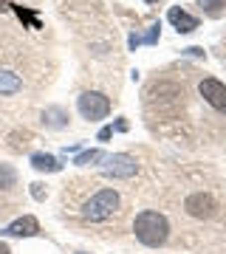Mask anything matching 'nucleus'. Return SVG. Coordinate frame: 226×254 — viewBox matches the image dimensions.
Returning <instances> with one entry per match:
<instances>
[{
    "label": "nucleus",
    "mask_w": 226,
    "mask_h": 254,
    "mask_svg": "<svg viewBox=\"0 0 226 254\" xmlns=\"http://www.w3.org/2000/svg\"><path fill=\"white\" fill-rule=\"evenodd\" d=\"M133 232H136V237H139V243L155 249V246H161L164 240H167V235H170V223H167V218H164L161 212L145 209V212L136 215Z\"/></svg>",
    "instance_id": "nucleus-1"
},
{
    "label": "nucleus",
    "mask_w": 226,
    "mask_h": 254,
    "mask_svg": "<svg viewBox=\"0 0 226 254\" xmlns=\"http://www.w3.org/2000/svg\"><path fill=\"white\" fill-rule=\"evenodd\" d=\"M116 209H119V195H116V190H99L93 198L85 200L82 215H85L88 220H105V218H110Z\"/></svg>",
    "instance_id": "nucleus-2"
},
{
    "label": "nucleus",
    "mask_w": 226,
    "mask_h": 254,
    "mask_svg": "<svg viewBox=\"0 0 226 254\" xmlns=\"http://www.w3.org/2000/svg\"><path fill=\"white\" fill-rule=\"evenodd\" d=\"M108 110H110V102L108 96H102V93H82L79 96V113L85 119H90V122H96V119H105L108 116Z\"/></svg>",
    "instance_id": "nucleus-3"
},
{
    "label": "nucleus",
    "mask_w": 226,
    "mask_h": 254,
    "mask_svg": "<svg viewBox=\"0 0 226 254\" xmlns=\"http://www.w3.org/2000/svg\"><path fill=\"white\" fill-rule=\"evenodd\" d=\"M136 170H139V164L130 155H125V153L105 155V173L113 175V178H133Z\"/></svg>",
    "instance_id": "nucleus-4"
},
{
    "label": "nucleus",
    "mask_w": 226,
    "mask_h": 254,
    "mask_svg": "<svg viewBox=\"0 0 226 254\" xmlns=\"http://www.w3.org/2000/svg\"><path fill=\"white\" fill-rule=\"evenodd\" d=\"M201 96H204V102H209L215 110L226 113V85H224V82L207 76V79L201 82Z\"/></svg>",
    "instance_id": "nucleus-5"
},
{
    "label": "nucleus",
    "mask_w": 226,
    "mask_h": 254,
    "mask_svg": "<svg viewBox=\"0 0 226 254\" xmlns=\"http://www.w3.org/2000/svg\"><path fill=\"white\" fill-rule=\"evenodd\" d=\"M37 232H40V223H37V218H31V215L17 218L14 223H9V226L3 229V235H9V237H34Z\"/></svg>",
    "instance_id": "nucleus-6"
},
{
    "label": "nucleus",
    "mask_w": 226,
    "mask_h": 254,
    "mask_svg": "<svg viewBox=\"0 0 226 254\" xmlns=\"http://www.w3.org/2000/svg\"><path fill=\"white\" fill-rule=\"evenodd\" d=\"M167 17H170V23L178 28L181 34H190V31H195V28H198V20L192 17V14H187L184 9H178V6H175V9H170V14H167Z\"/></svg>",
    "instance_id": "nucleus-7"
},
{
    "label": "nucleus",
    "mask_w": 226,
    "mask_h": 254,
    "mask_svg": "<svg viewBox=\"0 0 226 254\" xmlns=\"http://www.w3.org/2000/svg\"><path fill=\"white\" fill-rule=\"evenodd\" d=\"M212 209H215V203H212L209 195H192V198H187V212L195 215V218H209Z\"/></svg>",
    "instance_id": "nucleus-8"
},
{
    "label": "nucleus",
    "mask_w": 226,
    "mask_h": 254,
    "mask_svg": "<svg viewBox=\"0 0 226 254\" xmlns=\"http://www.w3.org/2000/svg\"><path fill=\"white\" fill-rule=\"evenodd\" d=\"M31 167L40 170V173H57V170H60V164H57L54 155H45V153H34V155H31Z\"/></svg>",
    "instance_id": "nucleus-9"
},
{
    "label": "nucleus",
    "mask_w": 226,
    "mask_h": 254,
    "mask_svg": "<svg viewBox=\"0 0 226 254\" xmlns=\"http://www.w3.org/2000/svg\"><path fill=\"white\" fill-rule=\"evenodd\" d=\"M20 88H23V82H20L17 73L0 71V93H17Z\"/></svg>",
    "instance_id": "nucleus-10"
},
{
    "label": "nucleus",
    "mask_w": 226,
    "mask_h": 254,
    "mask_svg": "<svg viewBox=\"0 0 226 254\" xmlns=\"http://www.w3.org/2000/svg\"><path fill=\"white\" fill-rule=\"evenodd\" d=\"M198 6L207 11L209 17H221L226 9V0H198Z\"/></svg>",
    "instance_id": "nucleus-11"
},
{
    "label": "nucleus",
    "mask_w": 226,
    "mask_h": 254,
    "mask_svg": "<svg viewBox=\"0 0 226 254\" xmlns=\"http://www.w3.org/2000/svg\"><path fill=\"white\" fill-rule=\"evenodd\" d=\"M96 161H105V153L102 150H88V153L76 155V164H96Z\"/></svg>",
    "instance_id": "nucleus-12"
},
{
    "label": "nucleus",
    "mask_w": 226,
    "mask_h": 254,
    "mask_svg": "<svg viewBox=\"0 0 226 254\" xmlns=\"http://www.w3.org/2000/svg\"><path fill=\"white\" fill-rule=\"evenodd\" d=\"M14 184V170H11L9 164H0V190H6Z\"/></svg>",
    "instance_id": "nucleus-13"
},
{
    "label": "nucleus",
    "mask_w": 226,
    "mask_h": 254,
    "mask_svg": "<svg viewBox=\"0 0 226 254\" xmlns=\"http://www.w3.org/2000/svg\"><path fill=\"white\" fill-rule=\"evenodd\" d=\"M31 195H34L37 200H43V198H45V192H43V184H31Z\"/></svg>",
    "instance_id": "nucleus-14"
},
{
    "label": "nucleus",
    "mask_w": 226,
    "mask_h": 254,
    "mask_svg": "<svg viewBox=\"0 0 226 254\" xmlns=\"http://www.w3.org/2000/svg\"><path fill=\"white\" fill-rule=\"evenodd\" d=\"M155 37H158V26H153V28H150V34L145 37V43H155Z\"/></svg>",
    "instance_id": "nucleus-15"
},
{
    "label": "nucleus",
    "mask_w": 226,
    "mask_h": 254,
    "mask_svg": "<svg viewBox=\"0 0 226 254\" xmlns=\"http://www.w3.org/2000/svg\"><path fill=\"white\" fill-rule=\"evenodd\" d=\"M110 133H113V130H110V127H105V130L99 133V138H102V141H108V138H110Z\"/></svg>",
    "instance_id": "nucleus-16"
},
{
    "label": "nucleus",
    "mask_w": 226,
    "mask_h": 254,
    "mask_svg": "<svg viewBox=\"0 0 226 254\" xmlns=\"http://www.w3.org/2000/svg\"><path fill=\"white\" fill-rule=\"evenodd\" d=\"M9 6H11V0H0V11H3V9H9Z\"/></svg>",
    "instance_id": "nucleus-17"
},
{
    "label": "nucleus",
    "mask_w": 226,
    "mask_h": 254,
    "mask_svg": "<svg viewBox=\"0 0 226 254\" xmlns=\"http://www.w3.org/2000/svg\"><path fill=\"white\" fill-rule=\"evenodd\" d=\"M145 3H158V0H145Z\"/></svg>",
    "instance_id": "nucleus-18"
}]
</instances>
